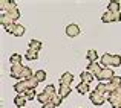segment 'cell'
I'll return each mask as SVG.
<instances>
[{
  "label": "cell",
  "instance_id": "cell-1",
  "mask_svg": "<svg viewBox=\"0 0 121 108\" xmlns=\"http://www.w3.org/2000/svg\"><path fill=\"white\" fill-rule=\"evenodd\" d=\"M37 85H39V81H37L35 76H32V78L28 79V81H18L17 84L14 85V90L17 91L18 94H23L25 91H28V90L37 88Z\"/></svg>",
  "mask_w": 121,
  "mask_h": 108
},
{
  "label": "cell",
  "instance_id": "cell-2",
  "mask_svg": "<svg viewBox=\"0 0 121 108\" xmlns=\"http://www.w3.org/2000/svg\"><path fill=\"white\" fill-rule=\"evenodd\" d=\"M100 64H103L104 67H109V66H112V67H120L121 66V56L120 55L104 53V55L101 56V62Z\"/></svg>",
  "mask_w": 121,
  "mask_h": 108
},
{
  "label": "cell",
  "instance_id": "cell-3",
  "mask_svg": "<svg viewBox=\"0 0 121 108\" xmlns=\"http://www.w3.org/2000/svg\"><path fill=\"white\" fill-rule=\"evenodd\" d=\"M106 100H107V96L103 94V93H100V91L94 90L91 93V102L94 104V105H103Z\"/></svg>",
  "mask_w": 121,
  "mask_h": 108
},
{
  "label": "cell",
  "instance_id": "cell-4",
  "mask_svg": "<svg viewBox=\"0 0 121 108\" xmlns=\"http://www.w3.org/2000/svg\"><path fill=\"white\" fill-rule=\"evenodd\" d=\"M103 23H112V21H121V14L120 12H110V11H106L101 17Z\"/></svg>",
  "mask_w": 121,
  "mask_h": 108
},
{
  "label": "cell",
  "instance_id": "cell-5",
  "mask_svg": "<svg viewBox=\"0 0 121 108\" xmlns=\"http://www.w3.org/2000/svg\"><path fill=\"white\" fill-rule=\"evenodd\" d=\"M113 76H115V75H113V70L110 67H103V70L100 72V75L95 76V78H97L100 82H103V81H107V82H109Z\"/></svg>",
  "mask_w": 121,
  "mask_h": 108
},
{
  "label": "cell",
  "instance_id": "cell-6",
  "mask_svg": "<svg viewBox=\"0 0 121 108\" xmlns=\"http://www.w3.org/2000/svg\"><path fill=\"white\" fill-rule=\"evenodd\" d=\"M121 85V76H113L109 82H106V90H107V94L109 93H113Z\"/></svg>",
  "mask_w": 121,
  "mask_h": 108
},
{
  "label": "cell",
  "instance_id": "cell-7",
  "mask_svg": "<svg viewBox=\"0 0 121 108\" xmlns=\"http://www.w3.org/2000/svg\"><path fill=\"white\" fill-rule=\"evenodd\" d=\"M107 102L112 105V108H121V97L115 93V91L107 94Z\"/></svg>",
  "mask_w": 121,
  "mask_h": 108
},
{
  "label": "cell",
  "instance_id": "cell-8",
  "mask_svg": "<svg viewBox=\"0 0 121 108\" xmlns=\"http://www.w3.org/2000/svg\"><path fill=\"white\" fill-rule=\"evenodd\" d=\"M23 69L25 66L18 64V66H11V78H15V79H20L22 81V73H23Z\"/></svg>",
  "mask_w": 121,
  "mask_h": 108
},
{
  "label": "cell",
  "instance_id": "cell-9",
  "mask_svg": "<svg viewBox=\"0 0 121 108\" xmlns=\"http://www.w3.org/2000/svg\"><path fill=\"white\" fill-rule=\"evenodd\" d=\"M66 35L71 37V38L80 35V27H78L77 24H68V26H66Z\"/></svg>",
  "mask_w": 121,
  "mask_h": 108
},
{
  "label": "cell",
  "instance_id": "cell-10",
  "mask_svg": "<svg viewBox=\"0 0 121 108\" xmlns=\"http://www.w3.org/2000/svg\"><path fill=\"white\" fill-rule=\"evenodd\" d=\"M14 6H17V3L14 2V0H2L0 2V8H2V14H5V12H8L11 8H14Z\"/></svg>",
  "mask_w": 121,
  "mask_h": 108
},
{
  "label": "cell",
  "instance_id": "cell-11",
  "mask_svg": "<svg viewBox=\"0 0 121 108\" xmlns=\"http://www.w3.org/2000/svg\"><path fill=\"white\" fill-rule=\"evenodd\" d=\"M101 70H103V69H101V66L97 64V62H89V64H87V72L92 73L94 76H98Z\"/></svg>",
  "mask_w": 121,
  "mask_h": 108
},
{
  "label": "cell",
  "instance_id": "cell-12",
  "mask_svg": "<svg viewBox=\"0 0 121 108\" xmlns=\"http://www.w3.org/2000/svg\"><path fill=\"white\" fill-rule=\"evenodd\" d=\"M72 81H74V76H72L69 72L63 73L61 78H60V84H61V85H71V84H72Z\"/></svg>",
  "mask_w": 121,
  "mask_h": 108
},
{
  "label": "cell",
  "instance_id": "cell-13",
  "mask_svg": "<svg viewBox=\"0 0 121 108\" xmlns=\"http://www.w3.org/2000/svg\"><path fill=\"white\" fill-rule=\"evenodd\" d=\"M5 14L8 15V17L11 18V20H14V21H15L18 17H20V9H18L17 6H14V8H11L8 12H5Z\"/></svg>",
  "mask_w": 121,
  "mask_h": 108
},
{
  "label": "cell",
  "instance_id": "cell-14",
  "mask_svg": "<svg viewBox=\"0 0 121 108\" xmlns=\"http://www.w3.org/2000/svg\"><path fill=\"white\" fill-rule=\"evenodd\" d=\"M71 85H61L60 84V87H58V94L61 97H68L69 94H71Z\"/></svg>",
  "mask_w": 121,
  "mask_h": 108
},
{
  "label": "cell",
  "instance_id": "cell-15",
  "mask_svg": "<svg viewBox=\"0 0 121 108\" xmlns=\"http://www.w3.org/2000/svg\"><path fill=\"white\" fill-rule=\"evenodd\" d=\"M80 78H81V82H84V84H91V82L94 81L95 76L92 75V73H89L87 70H86V72H83L81 75H80Z\"/></svg>",
  "mask_w": 121,
  "mask_h": 108
},
{
  "label": "cell",
  "instance_id": "cell-16",
  "mask_svg": "<svg viewBox=\"0 0 121 108\" xmlns=\"http://www.w3.org/2000/svg\"><path fill=\"white\" fill-rule=\"evenodd\" d=\"M26 100L28 99H26V96H25V94H17V96H15V99H14V104L18 108H23L25 104H26Z\"/></svg>",
  "mask_w": 121,
  "mask_h": 108
},
{
  "label": "cell",
  "instance_id": "cell-17",
  "mask_svg": "<svg viewBox=\"0 0 121 108\" xmlns=\"http://www.w3.org/2000/svg\"><path fill=\"white\" fill-rule=\"evenodd\" d=\"M107 11L110 12H120V2L118 0H110L107 5Z\"/></svg>",
  "mask_w": 121,
  "mask_h": 108
},
{
  "label": "cell",
  "instance_id": "cell-18",
  "mask_svg": "<svg viewBox=\"0 0 121 108\" xmlns=\"http://www.w3.org/2000/svg\"><path fill=\"white\" fill-rule=\"evenodd\" d=\"M0 21H2L3 27H8V26H11V24H15V21L11 20V18H9L6 14H2V15H0Z\"/></svg>",
  "mask_w": 121,
  "mask_h": 108
},
{
  "label": "cell",
  "instance_id": "cell-19",
  "mask_svg": "<svg viewBox=\"0 0 121 108\" xmlns=\"http://www.w3.org/2000/svg\"><path fill=\"white\" fill-rule=\"evenodd\" d=\"M9 62H11V66L22 64V55H20V53H12V55L9 56Z\"/></svg>",
  "mask_w": 121,
  "mask_h": 108
},
{
  "label": "cell",
  "instance_id": "cell-20",
  "mask_svg": "<svg viewBox=\"0 0 121 108\" xmlns=\"http://www.w3.org/2000/svg\"><path fill=\"white\" fill-rule=\"evenodd\" d=\"M23 34H25V27L22 26V24H17V23H15L14 29H12V35H14V37H22Z\"/></svg>",
  "mask_w": 121,
  "mask_h": 108
},
{
  "label": "cell",
  "instance_id": "cell-21",
  "mask_svg": "<svg viewBox=\"0 0 121 108\" xmlns=\"http://www.w3.org/2000/svg\"><path fill=\"white\" fill-rule=\"evenodd\" d=\"M37 99H39V102L41 104V105H44V104H48V102H52V99H51L44 91H43V93H40V94H37Z\"/></svg>",
  "mask_w": 121,
  "mask_h": 108
},
{
  "label": "cell",
  "instance_id": "cell-22",
  "mask_svg": "<svg viewBox=\"0 0 121 108\" xmlns=\"http://www.w3.org/2000/svg\"><path fill=\"white\" fill-rule=\"evenodd\" d=\"M44 93H46L51 99H54V97L57 96V88L54 87V85H48V87L44 88Z\"/></svg>",
  "mask_w": 121,
  "mask_h": 108
},
{
  "label": "cell",
  "instance_id": "cell-23",
  "mask_svg": "<svg viewBox=\"0 0 121 108\" xmlns=\"http://www.w3.org/2000/svg\"><path fill=\"white\" fill-rule=\"evenodd\" d=\"M32 70H31L29 67H26L25 66V69H23V73H22V81H28V79H31L32 78Z\"/></svg>",
  "mask_w": 121,
  "mask_h": 108
},
{
  "label": "cell",
  "instance_id": "cell-24",
  "mask_svg": "<svg viewBox=\"0 0 121 108\" xmlns=\"http://www.w3.org/2000/svg\"><path fill=\"white\" fill-rule=\"evenodd\" d=\"M77 91L80 94H86L89 91V84H84V82H80V84L77 85Z\"/></svg>",
  "mask_w": 121,
  "mask_h": 108
},
{
  "label": "cell",
  "instance_id": "cell-25",
  "mask_svg": "<svg viewBox=\"0 0 121 108\" xmlns=\"http://www.w3.org/2000/svg\"><path fill=\"white\" fill-rule=\"evenodd\" d=\"M39 58V52L37 50H32V49H28L26 52V59H29V61H34V59Z\"/></svg>",
  "mask_w": 121,
  "mask_h": 108
},
{
  "label": "cell",
  "instance_id": "cell-26",
  "mask_svg": "<svg viewBox=\"0 0 121 108\" xmlns=\"http://www.w3.org/2000/svg\"><path fill=\"white\" fill-rule=\"evenodd\" d=\"M29 49L37 50V52H39V50L41 49V43H40L39 40H31V41H29Z\"/></svg>",
  "mask_w": 121,
  "mask_h": 108
},
{
  "label": "cell",
  "instance_id": "cell-27",
  "mask_svg": "<svg viewBox=\"0 0 121 108\" xmlns=\"http://www.w3.org/2000/svg\"><path fill=\"white\" fill-rule=\"evenodd\" d=\"M87 61L89 62H95L97 61V58H98V53L95 52V50H87Z\"/></svg>",
  "mask_w": 121,
  "mask_h": 108
},
{
  "label": "cell",
  "instance_id": "cell-28",
  "mask_svg": "<svg viewBox=\"0 0 121 108\" xmlns=\"http://www.w3.org/2000/svg\"><path fill=\"white\" fill-rule=\"evenodd\" d=\"M34 76L37 78V81H39V82H41V81L46 79V72H44V70H39V72L34 73Z\"/></svg>",
  "mask_w": 121,
  "mask_h": 108
},
{
  "label": "cell",
  "instance_id": "cell-29",
  "mask_svg": "<svg viewBox=\"0 0 121 108\" xmlns=\"http://www.w3.org/2000/svg\"><path fill=\"white\" fill-rule=\"evenodd\" d=\"M23 94H25V96H26V99H28V100L34 99V97L37 96V94H35V88H32V90H28V91H25Z\"/></svg>",
  "mask_w": 121,
  "mask_h": 108
},
{
  "label": "cell",
  "instance_id": "cell-30",
  "mask_svg": "<svg viewBox=\"0 0 121 108\" xmlns=\"http://www.w3.org/2000/svg\"><path fill=\"white\" fill-rule=\"evenodd\" d=\"M97 91H100V93H103V94H106L107 96V90H106V84L104 82H100V84L97 85V88H95Z\"/></svg>",
  "mask_w": 121,
  "mask_h": 108
},
{
  "label": "cell",
  "instance_id": "cell-31",
  "mask_svg": "<svg viewBox=\"0 0 121 108\" xmlns=\"http://www.w3.org/2000/svg\"><path fill=\"white\" fill-rule=\"evenodd\" d=\"M52 102H54V104H55V105H57V107H58V105H60V104H61V102H63V97H61V96H60V94H57V96H55V97H54V99H52Z\"/></svg>",
  "mask_w": 121,
  "mask_h": 108
},
{
  "label": "cell",
  "instance_id": "cell-32",
  "mask_svg": "<svg viewBox=\"0 0 121 108\" xmlns=\"http://www.w3.org/2000/svg\"><path fill=\"white\" fill-rule=\"evenodd\" d=\"M43 108H57V105L54 102H48V104H44Z\"/></svg>",
  "mask_w": 121,
  "mask_h": 108
},
{
  "label": "cell",
  "instance_id": "cell-33",
  "mask_svg": "<svg viewBox=\"0 0 121 108\" xmlns=\"http://www.w3.org/2000/svg\"><path fill=\"white\" fill-rule=\"evenodd\" d=\"M115 93H117V94H118V96L121 97V85H120V87H118V88L115 90Z\"/></svg>",
  "mask_w": 121,
  "mask_h": 108
}]
</instances>
